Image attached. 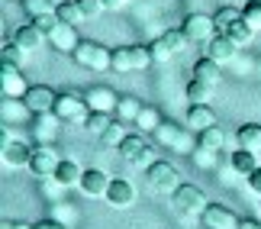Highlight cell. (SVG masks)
Masks as SVG:
<instances>
[{"instance_id":"cell-1","label":"cell","mask_w":261,"mask_h":229,"mask_svg":"<svg viewBox=\"0 0 261 229\" xmlns=\"http://www.w3.org/2000/svg\"><path fill=\"white\" fill-rule=\"evenodd\" d=\"M55 116L62 119V123H77V126H87V119H90L87 97L74 94V91L58 94V100H55Z\"/></svg>"},{"instance_id":"cell-2","label":"cell","mask_w":261,"mask_h":229,"mask_svg":"<svg viewBox=\"0 0 261 229\" xmlns=\"http://www.w3.org/2000/svg\"><path fill=\"white\" fill-rule=\"evenodd\" d=\"M71 58L81 68H90V71H107V68H113V48H103L100 42H90V39H81V45L74 48Z\"/></svg>"},{"instance_id":"cell-3","label":"cell","mask_w":261,"mask_h":229,"mask_svg":"<svg viewBox=\"0 0 261 229\" xmlns=\"http://www.w3.org/2000/svg\"><path fill=\"white\" fill-rule=\"evenodd\" d=\"M155 139L162 142L165 148L171 152H180V155H194L197 145H194V136H190L187 126H174V123H162L155 129Z\"/></svg>"},{"instance_id":"cell-4","label":"cell","mask_w":261,"mask_h":229,"mask_svg":"<svg viewBox=\"0 0 261 229\" xmlns=\"http://www.w3.org/2000/svg\"><path fill=\"white\" fill-rule=\"evenodd\" d=\"M152 65V48L148 45H119L113 48V71H142Z\"/></svg>"},{"instance_id":"cell-5","label":"cell","mask_w":261,"mask_h":229,"mask_svg":"<svg viewBox=\"0 0 261 229\" xmlns=\"http://www.w3.org/2000/svg\"><path fill=\"white\" fill-rule=\"evenodd\" d=\"M145 181L158 194H174L177 187H180V171L171 162H152V165L145 168Z\"/></svg>"},{"instance_id":"cell-6","label":"cell","mask_w":261,"mask_h":229,"mask_svg":"<svg viewBox=\"0 0 261 229\" xmlns=\"http://www.w3.org/2000/svg\"><path fill=\"white\" fill-rule=\"evenodd\" d=\"M171 203H174V210L184 213V216H203V210L210 207L206 194L200 191L197 184H180L177 191L171 194Z\"/></svg>"},{"instance_id":"cell-7","label":"cell","mask_w":261,"mask_h":229,"mask_svg":"<svg viewBox=\"0 0 261 229\" xmlns=\"http://www.w3.org/2000/svg\"><path fill=\"white\" fill-rule=\"evenodd\" d=\"M119 158H123L126 165H136V168L145 165L148 168V165H152V162H148V158H152V145H148L139 133H129L123 139V145H119Z\"/></svg>"},{"instance_id":"cell-8","label":"cell","mask_w":261,"mask_h":229,"mask_svg":"<svg viewBox=\"0 0 261 229\" xmlns=\"http://www.w3.org/2000/svg\"><path fill=\"white\" fill-rule=\"evenodd\" d=\"M55 100H58V94L52 91V87L33 84L26 91V97H23V107L29 113H36V116H45V113H55Z\"/></svg>"},{"instance_id":"cell-9","label":"cell","mask_w":261,"mask_h":229,"mask_svg":"<svg viewBox=\"0 0 261 229\" xmlns=\"http://www.w3.org/2000/svg\"><path fill=\"white\" fill-rule=\"evenodd\" d=\"M58 165H62V158H58L55 145H36L33 148V158H29V171L36 177H55Z\"/></svg>"},{"instance_id":"cell-10","label":"cell","mask_w":261,"mask_h":229,"mask_svg":"<svg viewBox=\"0 0 261 229\" xmlns=\"http://www.w3.org/2000/svg\"><path fill=\"white\" fill-rule=\"evenodd\" d=\"M180 29H184V36L190 42H210V39L216 36V19L206 16V13H190Z\"/></svg>"},{"instance_id":"cell-11","label":"cell","mask_w":261,"mask_h":229,"mask_svg":"<svg viewBox=\"0 0 261 229\" xmlns=\"http://www.w3.org/2000/svg\"><path fill=\"white\" fill-rule=\"evenodd\" d=\"M200 220H203L206 229H239V223H242L232 210H226L223 203H210Z\"/></svg>"},{"instance_id":"cell-12","label":"cell","mask_w":261,"mask_h":229,"mask_svg":"<svg viewBox=\"0 0 261 229\" xmlns=\"http://www.w3.org/2000/svg\"><path fill=\"white\" fill-rule=\"evenodd\" d=\"M84 97H87L90 113H116L119 94L113 91V87H90V91H87Z\"/></svg>"},{"instance_id":"cell-13","label":"cell","mask_w":261,"mask_h":229,"mask_svg":"<svg viewBox=\"0 0 261 229\" xmlns=\"http://www.w3.org/2000/svg\"><path fill=\"white\" fill-rule=\"evenodd\" d=\"M48 45L58 48V52H65V55H74V48L81 45V39H77V26L58 23L52 33H48Z\"/></svg>"},{"instance_id":"cell-14","label":"cell","mask_w":261,"mask_h":229,"mask_svg":"<svg viewBox=\"0 0 261 229\" xmlns=\"http://www.w3.org/2000/svg\"><path fill=\"white\" fill-rule=\"evenodd\" d=\"M103 200L113 207V210H126V207L136 203V187L129 181H123V177H113V184H110V191H107Z\"/></svg>"},{"instance_id":"cell-15","label":"cell","mask_w":261,"mask_h":229,"mask_svg":"<svg viewBox=\"0 0 261 229\" xmlns=\"http://www.w3.org/2000/svg\"><path fill=\"white\" fill-rule=\"evenodd\" d=\"M239 48L242 45H236L229 36H223V33H216L213 39L206 42V58H213V62H219V65H226V62H232V58L239 55Z\"/></svg>"},{"instance_id":"cell-16","label":"cell","mask_w":261,"mask_h":229,"mask_svg":"<svg viewBox=\"0 0 261 229\" xmlns=\"http://www.w3.org/2000/svg\"><path fill=\"white\" fill-rule=\"evenodd\" d=\"M0 91H4V97L7 100H23L26 97V81H23V74H19V68H13V65H4V74H0Z\"/></svg>"},{"instance_id":"cell-17","label":"cell","mask_w":261,"mask_h":229,"mask_svg":"<svg viewBox=\"0 0 261 229\" xmlns=\"http://www.w3.org/2000/svg\"><path fill=\"white\" fill-rule=\"evenodd\" d=\"M110 184H113V177H110L107 171H100V168H87L84 177H81V191L87 197H107Z\"/></svg>"},{"instance_id":"cell-18","label":"cell","mask_w":261,"mask_h":229,"mask_svg":"<svg viewBox=\"0 0 261 229\" xmlns=\"http://www.w3.org/2000/svg\"><path fill=\"white\" fill-rule=\"evenodd\" d=\"M210 126H216V113H213V107L210 104H190V110H187V129L190 133H203V129Z\"/></svg>"},{"instance_id":"cell-19","label":"cell","mask_w":261,"mask_h":229,"mask_svg":"<svg viewBox=\"0 0 261 229\" xmlns=\"http://www.w3.org/2000/svg\"><path fill=\"white\" fill-rule=\"evenodd\" d=\"M13 42L23 48V52H36V48H42V42H48V36H45L36 23H26V26H19V29H16Z\"/></svg>"},{"instance_id":"cell-20","label":"cell","mask_w":261,"mask_h":229,"mask_svg":"<svg viewBox=\"0 0 261 229\" xmlns=\"http://www.w3.org/2000/svg\"><path fill=\"white\" fill-rule=\"evenodd\" d=\"M0 158H4V165H7V168H29L33 148L13 139V142H7V145H4V155H0Z\"/></svg>"},{"instance_id":"cell-21","label":"cell","mask_w":261,"mask_h":229,"mask_svg":"<svg viewBox=\"0 0 261 229\" xmlns=\"http://www.w3.org/2000/svg\"><path fill=\"white\" fill-rule=\"evenodd\" d=\"M81 177H84V171L77 168V162H71V158H62V165H58V171H55L52 181H55L58 187H81Z\"/></svg>"},{"instance_id":"cell-22","label":"cell","mask_w":261,"mask_h":229,"mask_svg":"<svg viewBox=\"0 0 261 229\" xmlns=\"http://www.w3.org/2000/svg\"><path fill=\"white\" fill-rule=\"evenodd\" d=\"M236 142L239 148H245V152H261V126L258 123H242L239 126V133H236Z\"/></svg>"},{"instance_id":"cell-23","label":"cell","mask_w":261,"mask_h":229,"mask_svg":"<svg viewBox=\"0 0 261 229\" xmlns=\"http://www.w3.org/2000/svg\"><path fill=\"white\" fill-rule=\"evenodd\" d=\"M194 78H197V81H203V84H210V87H216L219 81H223V68H219V62H213V58L203 55L194 65Z\"/></svg>"},{"instance_id":"cell-24","label":"cell","mask_w":261,"mask_h":229,"mask_svg":"<svg viewBox=\"0 0 261 229\" xmlns=\"http://www.w3.org/2000/svg\"><path fill=\"white\" fill-rule=\"evenodd\" d=\"M55 16L62 19V23H68V26L84 23V13H81V7H77V0H62V4H55Z\"/></svg>"},{"instance_id":"cell-25","label":"cell","mask_w":261,"mask_h":229,"mask_svg":"<svg viewBox=\"0 0 261 229\" xmlns=\"http://www.w3.org/2000/svg\"><path fill=\"white\" fill-rule=\"evenodd\" d=\"M229 165H232V171H239V174L248 177V174L258 168V155H255V152H245V148H239V152H232V162H229Z\"/></svg>"},{"instance_id":"cell-26","label":"cell","mask_w":261,"mask_h":229,"mask_svg":"<svg viewBox=\"0 0 261 229\" xmlns=\"http://www.w3.org/2000/svg\"><path fill=\"white\" fill-rule=\"evenodd\" d=\"M213 91L216 87H210L203 81H197V78H190V84H187V100L190 104H210L213 100Z\"/></svg>"},{"instance_id":"cell-27","label":"cell","mask_w":261,"mask_h":229,"mask_svg":"<svg viewBox=\"0 0 261 229\" xmlns=\"http://www.w3.org/2000/svg\"><path fill=\"white\" fill-rule=\"evenodd\" d=\"M139 113H142V104H139L136 97H119V104H116V119H123V123H136Z\"/></svg>"},{"instance_id":"cell-28","label":"cell","mask_w":261,"mask_h":229,"mask_svg":"<svg viewBox=\"0 0 261 229\" xmlns=\"http://www.w3.org/2000/svg\"><path fill=\"white\" fill-rule=\"evenodd\" d=\"M126 136H129V133H126V123H123V119H113V123L107 126V133L100 136V142H103V145H110V148H119Z\"/></svg>"},{"instance_id":"cell-29","label":"cell","mask_w":261,"mask_h":229,"mask_svg":"<svg viewBox=\"0 0 261 229\" xmlns=\"http://www.w3.org/2000/svg\"><path fill=\"white\" fill-rule=\"evenodd\" d=\"M223 36H229V39H232L236 45H248V42H252V36H255V29L248 26V23H245V16H242L239 23H232V26H229Z\"/></svg>"},{"instance_id":"cell-30","label":"cell","mask_w":261,"mask_h":229,"mask_svg":"<svg viewBox=\"0 0 261 229\" xmlns=\"http://www.w3.org/2000/svg\"><path fill=\"white\" fill-rule=\"evenodd\" d=\"M223 142H226V133H223L219 126H210V129H203V133L197 136V145L213 148V152H219V148H223Z\"/></svg>"},{"instance_id":"cell-31","label":"cell","mask_w":261,"mask_h":229,"mask_svg":"<svg viewBox=\"0 0 261 229\" xmlns=\"http://www.w3.org/2000/svg\"><path fill=\"white\" fill-rule=\"evenodd\" d=\"M213 19H216V33H226L232 23H239V19H242V10H239V7H219Z\"/></svg>"},{"instance_id":"cell-32","label":"cell","mask_w":261,"mask_h":229,"mask_svg":"<svg viewBox=\"0 0 261 229\" xmlns=\"http://www.w3.org/2000/svg\"><path fill=\"white\" fill-rule=\"evenodd\" d=\"M23 10H26L29 19H39L45 13H55V4L52 0H23Z\"/></svg>"},{"instance_id":"cell-33","label":"cell","mask_w":261,"mask_h":229,"mask_svg":"<svg viewBox=\"0 0 261 229\" xmlns=\"http://www.w3.org/2000/svg\"><path fill=\"white\" fill-rule=\"evenodd\" d=\"M136 126L145 129V133H155V129L162 126V116H158V110H152V107H142V113L136 116Z\"/></svg>"},{"instance_id":"cell-34","label":"cell","mask_w":261,"mask_h":229,"mask_svg":"<svg viewBox=\"0 0 261 229\" xmlns=\"http://www.w3.org/2000/svg\"><path fill=\"white\" fill-rule=\"evenodd\" d=\"M242 16L245 23L255 29V33H261V0H248V4L242 7Z\"/></svg>"},{"instance_id":"cell-35","label":"cell","mask_w":261,"mask_h":229,"mask_svg":"<svg viewBox=\"0 0 261 229\" xmlns=\"http://www.w3.org/2000/svg\"><path fill=\"white\" fill-rule=\"evenodd\" d=\"M162 39H165L168 45H171V52H174V55H177V52H184V48L190 45V39L184 36V29H168Z\"/></svg>"},{"instance_id":"cell-36","label":"cell","mask_w":261,"mask_h":229,"mask_svg":"<svg viewBox=\"0 0 261 229\" xmlns=\"http://www.w3.org/2000/svg\"><path fill=\"white\" fill-rule=\"evenodd\" d=\"M110 123H113V116H110V113H90V119H87L84 129H90V133H97V136H103Z\"/></svg>"},{"instance_id":"cell-37","label":"cell","mask_w":261,"mask_h":229,"mask_svg":"<svg viewBox=\"0 0 261 229\" xmlns=\"http://www.w3.org/2000/svg\"><path fill=\"white\" fill-rule=\"evenodd\" d=\"M148 48H152V62H171V45H168L165 42V39H155V42L152 45H148Z\"/></svg>"},{"instance_id":"cell-38","label":"cell","mask_w":261,"mask_h":229,"mask_svg":"<svg viewBox=\"0 0 261 229\" xmlns=\"http://www.w3.org/2000/svg\"><path fill=\"white\" fill-rule=\"evenodd\" d=\"M52 113H45V116H39V126H36V136L42 139L45 136V142L42 145H52V139H55V129H52V119H48Z\"/></svg>"},{"instance_id":"cell-39","label":"cell","mask_w":261,"mask_h":229,"mask_svg":"<svg viewBox=\"0 0 261 229\" xmlns=\"http://www.w3.org/2000/svg\"><path fill=\"white\" fill-rule=\"evenodd\" d=\"M19 62H23V48H19L16 42H7V45H4V65L19 68Z\"/></svg>"},{"instance_id":"cell-40","label":"cell","mask_w":261,"mask_h":229,"mask_svg":"<svg viewBox=\"0 0 261 229\" xmlns=\"http://www.w3.org/2000/svg\"><path fill=\"white\" fill-rule=\"evenodd\" d=\"M77 7H81L84 19H97L100 13H103V4H100V0H77Z\"/></svg>"},{"instance_id":"cell-41","label":"cell","mask_w":261,"mask_h":229,"mask_svg":"<svg viewBox=\"0 0 261 229\" xmlns=\"http://www.w3.org/2000/svg\"><path fill=\"white\" fill-rule=\"evenodd\" d=\"M33 23H36V26H39V29H42V33L48 36V33H52V29H55L58 23H62V19H58L55 13H45V16H39V19H33Z\"/></svg>"},{"instance_id":"cell-42","label":"cell","mask_w":261,"mask_h":229,"mask_svg":"<svg viewBox=\"0 0 261 229\" xmlns=\"http://www.w3.org/2000/svg\"><path fill=\"white\" fill-rule=\"evenodd\" d=\"M213 158H216V152L213 148H203V145H200V152H194V162L200 168H213Z\"/></svg>"},{"instance_id":"cell-43","label":"cell","mask_w":261,"mask_h":229,"mask_svg":"<svg viewBox=\"0 0 261 229\" xmlns=\"http://www.w3.org/2000/svg\"><path fill=\"white\" fill-rule=\"evenodd\" d=\"M248 187H252V191H255V194H261V165L255 168V171H252V174H248Z\"/></svg>"},{"instance_id":"cell-44","label":"cell","mask_w":261,"mask_h":229,"mask_svg":"<svg viewBox=\"0 0 261 229\" xmlns=\"http://www.w3.org/2000/svg\"><path fill=\"white\" fill-rule=\"evenodd\" d=\"M0 229H36V223H13V220H4Z\"/></svg>"},{"instance_id":"cell-45","label":"cell","mask_w":261,"mask_h":229,"mask_svg":"<svg viewBox=\"0 0 261 229\" xmlns=\"http://www.w3.org/2000/svg\"><path fill=\"white\" fill-rule=\"evenodd\" d=\"M36 229H68L65 223H58V220H39Z\"/></svg>"},{"instance_id":"cell-46","label":"cell","mask_w":261,"mask_h":229,"mask_svg":"<svg viewBox=\"0 0 261 229\" xmlns=\"http://www.w3.org/2000/svg\"><path fill=\"white\" fill-rule=\"evenodd\" d=\"M103 4V10H119V7H126L129 0H100Z\"/></svg>"},{"instance_id":"cell-47","label":"cell","mask_w":261,"mask_h":229,"mask_svg":"<svg viewBox=\"0 0 261 229\" xmlns=\"http://www.w3.org/2000/svg\"><path fill=\"white\" fill-rule=\"evenodd\" d=\"M239 229H261V223H255V220H242V223H239Z\"/></svg>"},{"instance_id":"cell-48","label":"cell","mask_w":261,"mask_h":229,"mask_svg":"<svg viewBox=\"0 0 261 229\" xmlns=\"http://www.w3.org/2000/svg\"><path fill=\"white\" fill-rule=\"evenodd\" d=\"M129 4H136V0H129Z\"/></svg>"},{"instance_id":"cell-49","label":"cell","mask_w":261,"mask_h":229,"mask_svg":"<svg viewBox=\"0 0 261 229\" xmlns=\"http://www.w3.org/2000/svg\"><path fill=\"white\" fill-rule=\"evenodd\" d=\"M258 210H261V203H258Z\"/></svg>"}]
</instances>
